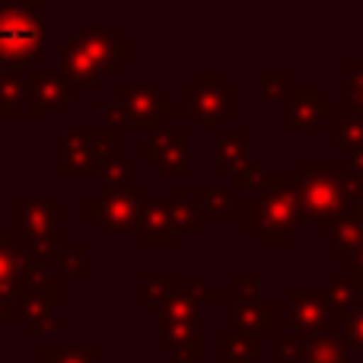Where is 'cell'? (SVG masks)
Masks as SVG:
<instances>
[{
  "label": "cell",
  "instance_id": "1",
  "mask_svg": "<svg viewBox=\"0 0 363 363\" xmlns=\"http://www.w3.org/2000/svg\"><path fill=\"white\" fill-rule=\"evenodd\" d=\"M42 45V4H0V64L26 67Z\"/></svg>",
  "mask_w": 363,
  "mask_h": 363
},
{
  "label": "cell",
  "instance_id": "2",
  "mask_svg": "<svg viewBox=\"0 0 363 363\" xmlns=\"http://www.w3.org/2000/svg\"><path fill=\"white\" fill-rule=\"evenodd\" d=\"M112 32H80L61 48V70L70 83H93L102 70L112 67Z\"/></svg>",
  "mask_w": 363,
  "mask_h": 363
},
{
  "label": "cell",
  "instance_id": "3",
  "mask_svg": "<svg viewBox=\"0 0 363 363\" xmlns=\"http://www.w3.org/2000/svg\"><path fill=\"white\" fill-rule=\"evenodd\" d=\"M112 153V134H64L61 138V172H96Z\"/></svg>",
  "mask_w": 363,
  "mask_h": 363
},
{
  "label": "cell",
  "instance_id": "4",
  "mask_svg": "<svg viewBox=\"0 0 363 363\" xmlns=\"http://www.w3.org/2000/svg\"><path fill=\"white\" fill-rule=\"evenodd\" d=\"M29 258L16 245L13 233H0V296L6 300H19L29 281Z\"/></svg>",
  "mask_w": 363,
  "mask_h": 363
},
{
  "label": "cell",
  "instance_id": "5",
  "mask_svg": "<svg viewBox=\"0 0 363 363\" xmlns=\"http://www.w3.org/2000/svg\"><path fill=\"white\" fill-rule=\"evenodd\" d=\"M23 93H26V112L45 115V112H55L67 99V83L57 74H48V70H32V74H26Z\"/></svg>",
  "mask_w": 363,
  "mask_h": 363
},
{
  "label": "cell",
  "instance_id": "6",
  "mask_svg": "<svg viewBox=\"0 0 363 363\" xmlns=\"http://www.w3.org/2000/svg\"><path fill=\"white\" fill-rule=\"evenodd\" d=\"M55 300L57 294L51 290H23L16 300V313L29 325L32 335H42L55 328Z\"/></svg>",
  "mask_w": 363,
  "mask_h": 363
},
{
  "label": "cell",
  "instance_id": "7",
  "mask_svg": "<svg viewBox=\"0 0 363 363\" xmlns=\"http://www.w3.org/2000/svg\"><path fill=\"white\" fill-rule=\"evenodd\" d=\"M16 213V226L23 230V236H29V242L35 239H55V217L57 204H38V201H19L13 207Z\"/></svg>",
  "mask_w": 363,
  "mask_h": 363
},
{
  "label": "cell",
  "instance_id": "8",
  "mask_svg": "<svg viewBox=\"0 0 363 363\" xmlns=\"http://www.w3.org/2000/svg\"><path fill=\"white\" fill-rule=\"evenodd\" d=\"M134 211H138V191H131V188H128V191L108 188L106 191V207H102V213H106L108 230H125V226H131Z\"/></svg>",
  "mask_w": 363,
  "mask_h": 363
},
{
  "label": "cell",
  "instance_id": "9",
  "mask_svg": "<svg viewBox=\"0 0 363 363\" xmlns=\"http://www.w3.org/2000/svg\"><path fill=\"white\" fill-rule=\"evenodd\" d=\"M23 89H26L23 70L0 64V115H13L16 102L23 99Z\"/></svg>",
  "mask_w": 363,
  "mask_h": 363
},
{
  "label": "cell",
  "instance_id": "10",
  "mask_svg": "<svg viewBox=\"0 0 363 363\" xmlns=\"http://www.w3.org/2000/svg\"><path fill=\"white\" fill-rule=\"evenodd\" d=\"M45 363H96V351H64V347H51L42 354Z\"/></svg>",
  "mask_w": 363,
  "mask_h": 363
},
{
  "label": "cell",
  "instance_id": "11",
  "mask_svg": "<svg viewBox=\"0 0 363 363\" xmlns=\"http://www.w3.org/2000/svg\"><path fill=\"white\" fill-rule=\"evenodd\" d=\"M55 262L61 268V274H70V271H80L86 264V249L77 245V249H64V252H55Z\"/></svg>",
  "mask_w": 363,
  "mask_h": 363
},
{
  "label": "cell",
  "instance_id": "12",
  "mask_svg": "<svg viewBox=\"0 0 363 363\" xmlns=\"http://www.w3.org/2000/svg\"><path fill=\"white\" fill-rule=\"evenodd\" d=\"M26 258L32 264L45 262V258H55V239H35V242L26 245Z\"/></svg>",
  "mask_w": 363,
  "mask_h": 363
},
{
  "label": "cell",
  "instance_id": "13",
  "mask_svg": "<svg viewBox=\"0 0 363 363\" xmlns=\"http://www.w3.org/2000/svg\"><path fill=\"white\" fill-rule=\"evenodd\" d=\"M106 176H112V182H121V176H128V166L112 163V166H108V172H106Z\"/></svg>",
  "mask_w": 363,
  "mask_h": 363
}]
</instances>
